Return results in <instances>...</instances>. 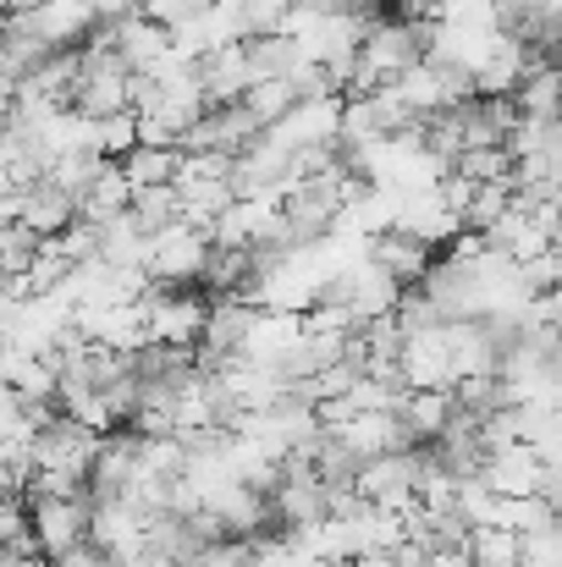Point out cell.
<instances>
[{"label":"cell","mask_w":562,"mask_h":567,"mask_svg":"<svg viewBox=\"0 0 562 567\" xmlns=\"http://www.w3.org/2000/svg\"><path fill=\"white\" fill-rule=\"evenodd\" d=\"M370 259L397 281V287H419L425 276H430V265H436V243H425L419 231H408V226H380L370 243Z\"/></svg>","instance_id":"5"},{"label":"cell","mask_w":562,"mask_h":567,"mask_svg":"<svg viewBox=\"0 0 562 567\" xmlns=\"http://www.w3.org/2000/svg\"><path fill=\"white\" fill-rule=\"evenodd\" d=\"M204 259H210V226L172 220V226L150 231L144 276H150L155 287H198V281H204Z\"/></svg>","instance_id":"1"},{"label":"cell","mask_w":562,"mask_h":567,"mask_svg":"<svg viewBox=\"0 0 562 567\" xmlns=\"http://www.w3.org/2000/svg\"><path fill=\"white\" fill-rule=\"evenodd\" d=\"M144 320H150V342L166 348H198L204 320H210V292L198 287H155L144 292Z\"/></svg>","instance_id":"2"},{"label":"cell","mask_w":562,"mask_h":567,"mask_svg":"<svg viewBox=\"0 0 562 567\" xmlns=\"http://www.w3.org/2000/svg\"><path fill=\"white\" fill-rule=\"evenodd\" d=\"M55 567H111V557L94 546V540H78L72 551H61V557H50Z\"/></svg>","instance_id":"14"},{"label":"cell","mask_w":562,"mask_h":567,"mask_svg":"<svg viewBox=\"0 0 562 567\" xmlns=\"http://www.w3.org/2000/svg\"><path fill=\"white\" fill-rule=\"evenodd\" d=\"M11 22L28 39H39L44 50H78V44L94 39L100 11H94V0H39L28 11H11Z\"/></svg>","instance_id":"3"},{"label":"cell","mask_w":562,"mask_h":567,"mask_svg":"<svg viewBox=\"0 0 562 567\" xmlns=\"http://www.w3.org/2000/svg\"><path fill=\"white\" fill-rule=\"evenodd\" d=\"M127 172L133 188H155V183H177V166H183V150H161V144H139L133 155L116 161Z\"/></svg>","instance_id":"10"},{"label":"cell","mask_w":562,"mask_h":567,"mask_svg":"<svg viewBox=\"0 0 562 567\" xmlns=\"http://www.w3.org/2000/svg\"><path fill=\"white\" fill-rule=\"evenodd\" d=\"M210 0H144L139 11L150 17V22H161V28H177V22H187L193 11H204Z\"/></svg>","instance_id":"13"},{"label":"cell","mask_w":562,"mask_h":567,"mask_svg":"<svg viewBox=\"0 0 562 567\" xmlns=\"http://www.w3.org/2000/svg\"><path fill=\"white\" fill-rule=\"evenodd\" d=\"M133 209V183H127V172L116 166V161H105L100 166V177L83 188L78 198V220H89V226H105V220H116V215H127Z\"/></svg>","instance_id":"9"},{"label":"cell","mask_w":562,"mask_h":567,"mask_svg":"<svg viewBox=\"0 0 562 567\" xmlns=\"http://www.w3.org/2000/svg\"><path fill=\"white\" fill-rule=\"evenodd\" d=\"M304 94H298V83L293 78H259V83H248V94H243V105L270 127V122H282L293 105H298Z\"/></svg>","instance_id":"11"},{"label":"cell","mask_w":562,"mask_h":567,"mask_svg":"<svg viewBox=\"0 0 562 567\" xmlns=\"http://www.w3.org/2000/svg\"><path fill=\"white\" fill-rule=\"evenodd\" d=\"M0 133H6V122H0Z\"/></svg>","instance_id":"15"},{"label":"cell","mask_w":562,"mask_h":567,"mask_svg":"<svg viewBox=\"0 0 562 567\" xmlns=\"http://www.w3.org/2000/svg\"><path fill=\"white\" fill-rule=\"evenodd\" d=\"M17 220H22L28 231H39V237H61V231L78 220V198L61 193L50 177H39V183L17 188Z\"/></svg>","instance_id":"7"},{"label":"cell","mask_w":562,"mask_h":567,"mask_svg":"<svg viewBox=\"0 0 562 567\" xmlns=\"http://www.w3.org/2000/svg\"><path fill=\"white\" fill-rule=\"evenodd\" d=\"M198 78H204V100H210V105H232V100H243V94H248V83H254L248 39L210 50V55L198 61Z\"/></svg>","instance_id":"8"},{"label":"cell","mask_w":562,"mask_h":567,"mask_svg":"<svg viewBox=\"0 0 562 567\" xmlns=\"http://www.w3.org/2000/svg\"><path fill=\"white\" fill-rule=\"evenodd\" d=\"M100 33L111 39V50H116L133 72H150L155 61H166V55H172V28L150 22L144 11H122V17L100 22Z\"/></svg>","instance_id":"6"},{"label":"cell","mask_w":562,"mask_h":567,"mask_svg":"<svg viewBox=\"0 0 562 567\" xmlns=\"http://www.w3.org/2000/svg\"><path fill=\"white\" fill-rule=\"evenodd\" d=\"M89 513H94L89 496H28V529L44 557H61L78 540H89Z\"/></svg>","instance_id":"4"},{"label":"cell","mask_w":562,"mask_h":567,"mask_svg":"<svg viewBox=\"0 0 562 567\" xmlns=\"http://www.w3.org/2000/svg\"><path fill=\"white\" fill-rule=\"evenodd\" d=\"M139 150V111H116V116H100V155L105 161H122Z\"/></svg>","instance_id":"12"}]
</instances>
